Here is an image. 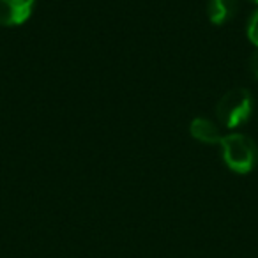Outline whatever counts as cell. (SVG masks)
Wrapping results in <instances>:
<instances>
[{
	"instance_id": "cell-1",
	"label": "cell",
	"mask_w": 258,
	"mask_h": 258,
	"mask_svg": "<svg viewBox=\"0 0 258 258\" xmlns=\"http://www.w3.org/2000/svg\"><path fill=\"white\" fill-rule=\"evenodd\" d=\"M223 161L232 172L235 173H249L258 161V147L249 137L240 133H233L223 137Z\"/></svg>"
},
{
	"instance_id": "cell-2",
	"label": "cell",
	"mask_w": 258,
	"mask_h": 258,
	"mask_svg": "<svg viewBox=\"0 0 258 258\" xmlns=\"http://www.w3.org/2000/svg\"><path fill=\"white\" fill-rule=\"evenodd\" d=\"M251 111H253V97H251L249 90L242 89V87L223 94V97L216 104L218 120L228 129H235L244 122H247Z\"/></svg>"
},
{
	"instance_id": "cell-3",
	"label": "cell",
	"mask_w": 258,
	"mask_h": 258,
	"mask_svg": "<svg viewBox=\"0 0 258 258\" xmlns=\"http://www.w3.org/2000/svg\"><path fill=\"white\" fill-rule=\"evenodd\" d=\"M37 0H0V25L16 27L30 18Z\"/></svg>"
},
{
	"instance_id": "cell-4",
	"label": "cell",
	"mask_w": 258,
	"mask_h": 258,
	"mask_svg": "<svg viewBox=\"0 0 258 258\" xmlns=\"http://www.w3.org/2000/svg\"><path fill=\"white\" fill-rule=\"evenodd\" d=\"M239 11V0H209L207 16L214 25H225Z\"/></svg>"
},
{
	"instance_id": "cell-5",
	"label": "cell",
	"mask_w": 258,
	"mask_h": 258,
	"mask_svg": "<svg viewBox=\"0 0 258 258\" xmlns=\"http://www.w3.org/2000/svg\"><path fill=\"white\" fill-rule=\"evenodd\" d=\"M189 133L195 140L202 142V144H209V145H214V144L219 145L223 140V135L219 133L218 125H216L212 120L204 118V117H198L191 122Z\"/></svg>"
},
{
	"instance_id": "cell-6",
	"label": "cell",
	"mask_w": 258,
	"mask_h": 258,
	"mask_svg": "<svg viewBox=\"0 0 258 258\" xmlns=\"http://www.w3.org/2000/svg\"><path fill=\"white\" fill-rule=\"evenodd\" d=\"M247 37L254 46H258V11H254V15L247 23Z\"/></svg>"
},
{
	"instance_id": "cell-7",
	"label": "cell",
	"mask_w": 258,
	"mask_h": 258,
	"mask_svg": "<svg viewBox=\"0 0 258 258\" xmlns=\"http://www.w3.org/2000/svg\"><path fill=\"white\" fill-rule=\"evenodd\" d=\"M247 69H249L251 76L258 80V50H254L253 53H251L249 60H247Z\"/></svg>"
},
{
	"instance_id": "cell-8",
	"label": "cell",
	"mask_w": 258,
	"mask_h": 258,
	"mask_svg": "<svg viewBox=\"0 0 258 258\" xmlns=\"http://www.w3.org/2000/svg\"><path fill=\"white\" fill-rule=\"evenodd\" d=\"M249 2H253V4H258V0H249Z\"/></svg>"
}]
</instances>
